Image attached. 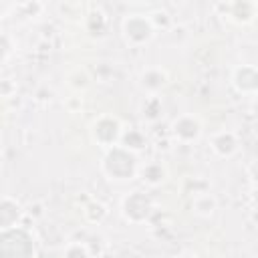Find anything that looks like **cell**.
<instances>
[{
    "label": "cell",
    "mask_w": 258,
    "mask_h": 258,
    "mask_svg": "<svg viewBox=\"0 0 258 258\" xmlns=\"http://www.w3.org/2000/svg\"><path fill=\"white\" fill-rule=\"evenodd\" d=\"M139 161L137 155L129 149H125L123 145L111 147L105 151L103 159H101V171L109 181H131L139 175Z\"/></svg>",
    "instance_id": "1"
},
{
    "label": "cell",
    "mask_w": 258,
    "mask_h": 258,
    "mask_svg": "<svg viewBox=\"0 0 258 258\" xmlns=\"http://www.w3.org/2000/svg\"><path fill=\"white\" fill-rule=\"evenodd\" d=\"M0 258H36V242L32 234L22 226L2 230Z\"/></svg>",
    "instance_id": "2"
},
{
    "label": "cell",
    "mask_w": 258,
    "mask_h": 258,
    "mask_svg": "<svg viewBox=\"0 0 258 258\" xmlns=\"http://www.w3.org/2000/svg\"><path fill=\"white\" fill-rule=\"evenodd\" d=\"M155 26L149 18V14H141V12H133V14H127L123 20H121V34H123V40L133 46V48H139L147 42H151V38L155 36Z\"/></svg>",
    "instance_id": "3"
},
{
    "label": "cell",
    "mask_w": 258,
    "mask_h": 258,
    "mask_svg": "<svg viewBox=\"0 0 258 258\" xmlns=\"http://www.w3.org/2000/svg\"><path fill=\"white\" fill-rule=\"evenodd\" d=\"M123 123L115 117V115H101L97 117L93 123H91V129H89V135L93 139V143H97L101 149H111V147H117L121 145V137H123Z\"/></svg>",
    "instance_id": "4"
},
{
    "label": "cell",
    "mask_w": 258,
    "mask_h": 258,
    "mask_svg": "<svg viewBox=\"0 0 258 258\" xmlns=\"http://www.w3.org/2000/svg\"><path fill=\"white\" fill-rule=\"evenodd\" d=\"M153 200L141 191V189H135L131 194H127L121 202V214L123 218L129 222V224H143L151 218L153 214Z\"/></svg>",
    "instance_id": "5"
},
{
    "label": "cell",
    "mask_w": 258,
    "mask_h": 258,
    "mask_svg": "<svg viewBox=\"0 0 258 258\" xmlns=\"http://www.w3.org/2000/svg\"><path fill=\"white\" fill-rule=\"evenodd\" d=\"M202 121L194 115V113H183L177 115L171 121V135L179 141V143H196L202 137Z\"/></svg>",
    "instance_id": "6"
},
{
    "label": "cell",
    "mask_w": 258,
    "mask_h": 258,
    "mask_svg": "<svg viewBox=\"0 0 258 258\" xmlns=\"http://www.w3.org/2000/svg\"><path fill=\"white\" fill-rule=\"evenodd\" d=\"M210 149L218 157H232L240 149V139L234 131L230 129H220L210 135Z\"/></svg>",
    "instance_id": "7"
},
{
    "label": "cell",
    "mask_w": 258,
    "mask_h": 258,
    "mask_svg": "<svg viewBox=\"0 0 258 258\" xmlns=\"http://www.w3.org/2000/svg\"><path fill=\"white\" fill-rule=\"evenodd\" d=\"M232 85L238 93L250 95L258 91V69L252 64H238L232 71Z\"/></svg>",
    "instance_id": "8"
},
{
    "label": "cell",
    "mask_w": 258,
    "mask_h": 258,
    "mask_svg": "<svg viewBox=\"0 0 258 258\" xmlns=\"http://www.w3.org/2000/svg\"><path fill=\"white\" fill-rule=\"evenodd\" d=\"M169 77H167V71L161 69V67H147L141 71L139 75V87L149 95H157L165 85H167Z\"/></svg>",
    "instance_id": "9"
},
{
    "label": "cell",
    "mask_w": 258,
    "mask_h": 258,
    "mask_svg": "<svg viewBox=\"0 0 258 258\" xmlns=\"http://www.w3.org/2000/svg\"><path fill=\"white\" fill-rule=\"evenodd\" d=\"M22 218V208L20 204L12 198V196H4L2 204H0V230H8V228H16L18 220Z\"/></svg>",
    "instance_id": "10"
},
{
    "label": "cell",
    "mask_w": 258,
    "mask_h": 258,
    "mask_svg": "<svg viewBox=\"0 0 258 258\" xmlns=\"http://www.w3.org/2000/svg\"><path fill=\"white\" fill-rule=\"evenodd\" d=\"M222 8H226L228 18L238 22V24H248L256 18L258 6L252 2H230V4H220Z\"/></svg>",
    "instance_id": "11"
},
{
    "label": "cell",
    "mask_w": 258,
    "mask_h": 258,
    "mask_svg": "<svg viewBox=\"0 0 258 258\" xmlns=\"http://www.w3.org/2000/svg\"><path fill=\"white\" fill-rule=\"evenodd\" d=\"M139 177L149 185V187H157L161 183H165L167 179V167L161 161H147L139 167Z\"/></svg>",
    "instance_id": "12"
},
{
    "label": "cell",
    "mask_w": 258,
    "mask_h": 258,
    "mask_svg": "<svg viewBox=\"0 0 258 258\" xmlns=\"http://www.w3.org/2000/svg\"><path fill=\"white\" fill-rule=\"evenodd\" d=\"M191 210L200 218H210L218 210V200L210 191H198L191 200Z\"/></svg>",
    "instance_id": "13"
},
{
    "label": "cell",
    "mask_w": 258,
    "mask_h": 258,
    "mask_svg": "<svg viewBox=\"0 0 258 258\" xmlns=\"http://www.w3.org/2000/svg\"><path fill=\"white\" fill-rule=\"evenodd\" d=\"M121 145H123L125 149L133 151V153L137 155L139 151H143V149L147 147V137H145V133H143V131L133 129V127H131V129H125V131H123Z\"/></svg>",
    "instance_id": "14"
},
{
    "label": "cell",
    "mask_w": 258,
    "mask_h": 258,
    "mask_svg": "<svg viewBox=\"0 0 258 258\" xmlns=\"http://www.w3.org/2000/svg\"><path fill=\"white\" fill-rule=\"evenodd\" d=\"M141 115H143L147 121L159 119V115H161V101H159L157 95H149V97L143 101V105H141Z\"/></svg>",
    "instance_id": "15"
},
{
    "label": "cell",
    "mask_w": 258,
    "mask_h": 258,
    "mask_svg": "<svg viewBox=\"0 0 258 258\" xmlns=\"http://www.w3.org/2000/svg\"><path fill=\"white\" fill-rule=\"evenodd\" d=\"M89 73L85 71V69H81V67H77V69H73L69 75H67V83H69V87L71 89H75V91H81V89H85L87 85H89Z\"/></svg>",
    "instance_id": "16"
},
{
    "label": "cell",
    "mask_w": 258,
    "mask_h": 258,
    "mask_svg": "<svg viewBox=\"0 0 258 258\" xmlns=\"http://www.w3.org/2000/svg\"><path fill=\"white\" fill-rule=\"evenodd\" d=\"M105 216H107V208H105L101 202L93 200V202H89V204L85 206V218H87L89 222L99 224V222H101Z\"/></svg>",
    "instance_id": "17"
},
{
    "label": "cell",
    "mask_w": 258,
    "mask_h": 258,
    "mask_svg": "<svg viewBox=\"0 0 258 258\" xmlns=\"http://www.w3.org/2000/svg\"><path fill=\"white\" fill-rule=\"evenodd\" d=\"M62 258H91V252L83 242H71L64 248Z\"/></svg>",
    "instance_id": "18"
},
{
    "label": "cell",
    "mask_w": 258,
    "mask_h": 258,
    "mask_svg": "<svg viewBox=\"0 0 258 258\" xmlns=\"http://www.w3.org/2000/svg\"><path fill=\"white\" fill-rule=\"evenodd\" d=\"M149 18H151V22H153V26H155V30H159V28H169L171 26V16L167 14V10H155V12H151L149 14Z\"/></svg>",
    "instance_id": "19"
},
{
    "label": "cell",
    "mask_w": 258,
    "mask_h": 258,
    "mask_svg": "<svg viewBox=\"0 0 258 258\" xmlns=\"http://www.w3.org/2000/svg\"><path fill=\"white\" fill-rule=\"evenodd\" d=\"M248 177H250L252 185L258 189V159H256L254 163H250V167H248Z\"/></svg>",
    "instance_id": "20"
},
{
    "label": "cell",
    "mask_w": 258,
    "mask_h": 258,
    "mask_svg": "<svg viewBox=\"0 0 258 258\" xmlns=\"http://www.w3.org/2000/svg\"><path fill=\"white\" fill-rule=\"evenodd\" d=\"M177 258H198L196 254H181V256H177Z\"/></svg>",
    "instance_id": "21"
}]
</instances>
